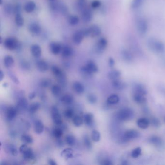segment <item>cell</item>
<instances>
[{"instance_id":"6da1fadb","label":"cell","mask_w":165,"mask_h":165,"mask_svg":"<svg viewBox=\"0 0 165 165\" xmlns=\"http://www.w3.org/2000/svg\"><path fill=\"white\" fill-rule=\"evenodd\" d=\"M147 46L151 51L158 53H161L165 51V45L160 40L151 37L147 41Z\"/></svg>"},{"instance_id":"7a4b0ae2","label":"cell","mask_w":165,"mask_h":165,"mask_svg":"<svg viewBox=\"0 0 165 165\" xmlns=\"http://www.w3.org/2000/svg\"><path fill=\"white\" fill-rule=\"evenodd\" d=\"M81 71L83 75L89 77L98 71V67L95 61L89 60L87 61L86 64L81 68Z\"/></svg>"},{"instance_id":"3957f363","label":"cell","mask_w":165,"mask_h":165,"mask_svg":"<svg viewBox=\"0 0 165 165\" xmlns=\"http://www.w3.org/2000/svg\"><path fill=\"white\" fill-rule=\"evenodd\" d=\"M134 116V112L132 109L129 108H124L118 111L117 117L121 121H127L130 120Z\"/></svg>"},{"instance_id":"277c9868","label":"cell","mask_w":165,"mask_h":165,"mask_svg":"<svg viewBox=\"0 0 165 165\" xmlns=\"http://www.w3.org/2000/svg\"><path fill=\"white\" fill-rule=\"evenodd\" d=\"M136 29L138 34L143 36L147 33L148 24L147 21L143 18H139L136 21Z\"/></svg>"},{"instance_id":"5b68a950","label":"cell","mask_w":165,"mask_h":165,"mask_svg":"<svg viewBox=\"0 0 165 165\" xmlns=\"http://www.w3.org/2000/svg\"><path fill=\"white\" fill-rule=\"evenodd\" d=\"M19 152L22 155L23 158L26 160H33L35 158V155L32 149L24 144L19 148Z\"/></svg>"},{"instance_id":"8992f818","label":"cell","mask_w":165,"mask_h":165,"mask_svg":"<svg viewBox=\"0 0 165 165\" xmlns=\"http://www.w3.org/2000/svg\"><path fill=\"white\" fill-rule=\"evenodd\" d=\"M4 46L10 50H15L19 47V43L17 39L14 37H8L4 42Z\"/></svg>"},{"instance_id":"52a82bcc","label":"cell","mask_w":165,"mask_h":165,"mask_svg":"<svg viewBox=\"0 0 165 165\" xmlns=\"http://www.w3.org/2000/svg\"><path fill=\"white\" fill-rule=\"evenodd\" d=\"M51 117L53 123L56 126H61L63 124V119L61 118L59 110L57 107L53 106L51 110Z\"/></svg>"},{"instance_id":"ba28073f","label":"cell","mask_w":165,"mask_h":165,"mask_svg":"<svg viewBox=\"0 0 165 165\" xmlns=\"http://www.w3.org/2000/svg\"><path fill=\"white\" fill-rule=\"evenodd\" d=\"M140 136V133L136 130L131 129L128 130L124 132L122 137V141L123 142H127L128 141L135 140Z\"/></svg>"},{"instance_id":"9c48e42d","label":"cell","mask_w":165,"mask_h":165,"mask_svg":"<svg viewBox=\"0 0 165 165\" xmlns=\"http://www.w3.org/2000/svg\"><path fill=\"white\" fill-rule=\"evenodd\" d=\"M51 69L53 74L59 80V81L61 84L64 83L65 80V75L61 68L56 65H53Z\"/></svg>"},{"instance_id":"30bf717a","label":"cell","mask_w":165,"mask_h":165,"mask_svg":"<svg viewBox=\"0 0 165 165\" xmlns=\"http://www.w3.org/2000/svg\"><path fill=\"white\" fill-rule=\"evenodd\" d=\"M85 36L84 30H81L75 33L72 36V41L75 45L81 44Z\"/></svg>"},{"instance_id":"8fae6325","label":"cell","mask_w":165,"mask_h":165,"mask_svg":"<svg viewBox=\"0 0 165 165\" xmlns=\"http://www.w3.org/2000/svg\"><path fill=\"white\" fill-rule=\"evenodd\" d=\"M108 42L106 38L102 37L98 40L96 43L95 49L98 53H102L108 46Z\"/></svg>"},{"instance_id":"7c38bea8","label":"cell","mask_w":165,"mask_h":165,"mask_svg":"<svg viewBox=\"0 0 165 165\" xmlns=\"http://www.w3.org/2000/svg\"><path fill=\"white\" fill-rule=\"evenodd\" d=\"M122 59L127 63H131L133 61V55L132 53L127 49H123L121 51Z\"/></svg>"},{"instance_id":"4fadbf2b","label":"cell","mask_w":165,"mask_h":165,"mask_svg":"<svg viewBox=\"0 0 165 165\" xmlns=\"http://www.w3.org/2000/svg\"><path fill=\"white\" fill-rule=\"evenodd\" d=\"M49 47L51 53L54 55H58L61 53L62 46L59 43L53 41L50 43Z\"/></svg>"},{"instance_id":"5bb4252c","label":"cell","mask_w":165,"mask_h":165,"mask_svg":"<svg viewBox=\"0 0 165 165\" xmlns=\"http://www.w3.org/2000/svg\"><path fill=\"white\" fill-rule=\"evenodd\" d=\"M149 142L155 147L161 148L163 146V141L162 138L158 136H153L149 138Z\"/></svg>"},{"instance_id":"9a60e30c","label":"cell","mask_w":165,"mask_h":165,"mask_svg":"<svg viewBox=\"0 0 165 165\" xmlns=\"http://www.w3.org/2000/svg\"><path fill=\"white\" fill-rule=\"evenodd\" d=\"M29 30L30 32L33 35L37 36L40 34L42 31L41 27L38 23H31L29 26Z\"/></svg>"},{"instance_id":"2e32d148","label":"cell","mask_w":165,"mask_h":165,"mask_svg":"<svg viewBox=\"0 0 165 165\" xmlns=\"http://www.w3.org/2000/svg\"><path fill=\"white\" fill-rule=\"evenodd\" d=\"M93 15L92 12L88 9H84L81 14V18L82 21L84 22L88 23L91 21L92 19Z\"/></svg>"},{"instance_id":"e0dca14e","label":"cell","mask_w":165,"mask_h":165,"mask_svg":"<svg viewBox=\"0 0 165 165\" xmlns=\"http://www.w3.org/2000/svg\"><path fill=\"white\" fill-rule=\"evenodd\" d=\"M90 36L92 37H96L99 36L101 33V29L97 25H93L89 28Z\"/></svg>"},{"instance_id":"ac0fdd59","label":"cell","mask_w":165,"mask_h":165,"mask_svg":"<svg viewBox=\"0 0 165 165\" xmlns=\"http://www.w3.org/2000/svg\"><path fill=\"white\" fill-rule=\"evenodd\" d=\"M17 110L16 108L10 107L7 109L6 110V117L8 120L11 121L15 118L17 115Z\"/></svg>"},{"instance_id":"d6986e66","label":"cell","mask_w":165,"mask_h":165,"mask_svg":"<svg viewBox=\"0 0 165 165\" xmlns=\"http://www.w3.org/2000/svg\"><path fill=\"white\" fill-rule=\"evenodd\" d=\"M83 121L88 127H92L95 123L94 115L92 113H87L83 116Z\"/></svg>"},{"instance_id":"ffe728a7","label":"cell","mask_w":165,"mask_h":165,"mask_svg":"<svg viewBox=\"0 0 165 165\" xmlns=\"http://www.w3.org/2000/svg\"><path fill=\"white\" fill-rule=\"evenodd\" d=\"M61 56L63 57L68 58L71 56L73 54V50L68 45H65L62 46L61 51Z\"/></svg>"},{"instance_id":"44dd1931","label":"cell","mask_w":165,"mask_h":165,"mask_svg":"<svg viewBox=\"0 0 165 165\" xmlns=\"http://www.w3.org/2000/svg\"><path fill=\"white\" fill-rule=\"evenodd\" d=\"M112 85L116 90H123L126 88V83L119 78L112 81Z\"/></svg>"},{"instance_id":"7402d4cb","label":"cell","mask_w":165,"mask_h":165,"mask_svg":"<svg viewBox=\"0 0 165 165\" xmlns=\"http://www.w3.org/2000/svg\"><path fill=\"white\" fill-rule=\"evenodd\" d=\"M31 51L33 56L36 58H38L42 54V50L39 45L33 44L31 47Z\"/></svg>"},{"instance_id":"603a6c76","label":"cell","mask_w":165,"mask_h":165,"mask_svg":"<svg viewBox=\"0 0 165 165\" xmlns=\"http://www.w3.org/2000/svg\"><path fill=\"white\" fill-rule=\"evenodd\" d=\"M137 126L142 129H146L150 125V120L146 118H141L137 122Z\"/></svg>"},{"instance_id":"cb8c5ba5","label":"cell","mask_w":165,"mask_h":165,"mask_svg":"<svg viewBox=\"0 0 165 165\" xmlns=\"http://www.w3.org/2000/svg\"><path fill=\"white\" fill-rule=\"evenodd\" d=\"M133 100L138 104H144L146 102L145 95L140 93L134 92L133 95Z\"/></svg>"},{"instance_id":"d4e9b609","label":"cell","mask_w":165,"mask_h":165,"mask_svg":"<svg viewBox=\"0 0 165 165\" xmlns=\"http://www.w3.org/2000/svg\"><path fill=\"white\" fill-rule=\"evenodd\" d=\"M73 88L75 93L78 95L82 94L84 92V86L79 81H75L73 83Z\"/></svg>"},{"instance_id":"484cf974","label":"cell","mask_w":165,"mask_h":165,"mask_svg":"<svg viewBox=\"0 0 165 165\" xmlns=\"http://www.w3.org/2000/svg\"><path fill=\"white\" fill-rule=\"evenodd\" d=\"M36 67L40 72H45L49 69V65L46 61L44 60H39L36 63Z\"/></svg>"},{"instance_id":"4316f807","label":"cell","mask_w":165,"mask_h":165,"mask_svg":"<svg viewBox=\"0 0 165 165\" xmlns=\"http://www.w3.org/2000/svg\"><path fill=\"white\" fill-rule=\"evenodd\" d=\"M34 130L37 134H40L43 132L44 130V126L42 122L40 120L36 121L34 125Z\"/></svg>"},{"instance_id":"83f0119b","label":"cell","mask_w":165,"mask_h":165,"mask_svg":"<svg viewBox=\"0 0 165 165\" xmlns=\"http://www.w3.org/2000/svg\"><path fill=\"white\" fill-rule=\"evenodd\" d=\"M61 157L66 159H68L71 158H73V151L72 149L70 148H67L63 150L61 152Z\"/></svg>"},{"instance_id":"f1b7e54d","label":"cell","mask_w":165,"mask_h":165,"mask_svg":"<svg viewBox=\"0 0 165 165\" xmlns=\"http://www.w3.org/2000/svg\"><path fill=\"white\" fill-rule=\"evenodd\" d=\"M17 106L19 109L25 110L28 107V102L24 97H21L18 99Z\"/></svg>"},{"instance_id":"f546056e","label":"cell","mask_w":165,"mask_h":165,"mask_svg":"<svg viewBox=\"0 0 165 165\" xmlns=\"http://www.w3.org/2000/svg\"><path fill=\"white\" fill-rule=\"evenodd\" d=\"M133 90H134V92L140 93L144 95H147V90L142 85L140 84L135 85L133 88Z\"/></svg>"},{"instance_id":"4dcf8cb0","label":"cell","mask_w":165,"mask_h":165,"mask_svg":"<svg viewBox=\"0 0 165 165\" xmlns=\"http://www.w3.org/2000/svg\"><path fill=\"white\" fill-rule=\"evenodd\" d=\"M36 8V4L33 1H28L24 6V10L27 13H32Z\"/></svg>"},{"instance_id":"1f68e13d","label":"cell","mask_w":165,"mask_h":165,"mask_svg":"<svg viewBox=\"0 0 165 165\" xmlns=\"http://www.w3.org/2000/svg\"><path fill=\"white\" fill-rule=\"evenodd\" d=\"M121 75L120 71L117 70H113L110 71L108 74V77L111 81H114L115 79H119Z\"/></svg>"},{"instance_id":"d6a6232c","label":"cell","mask_w":165,"mask_h":165,"mask_svg":"<svg viewBox=\"0 0 165 165\" xmlns=\"http://www.w3.org/2000/svg\"><path fill=\"white\" fill-rule=\"evenodd\" d=\"M120 101V98L118 95L113 94L109 96L107 99V103L109 105H114L118 104Z\"/></svg>"},{"instance_id":"836d02e7","label":"cell","mask_w":165,"mask_h":165,"mask_svg":"<svg viewBox=\"0 0 165 165\" xmlns=\"http://www.w3.org/2000/svg\"><path fill=\"white\" fill-rule=\"evenodd\" d=\"M4 64L7 68H10L14 63V60L10 55H7L4 58Z\"/></svg>"},{"instance_id":"e575fe53","label":"cell","mask_w":165,"mask_h":165,"mask_svg":"<svg viewBox=\"0 0 165 165\" xmlns=\"http://www.w3.org/2000/svg\"><path fill=\"white\" fill-rule=\"evenodd\" d=\"M15 21L16 25L18 27H21L24 25V20L21 15V13L16 14L15 17Z\"/></svg>"},{"instance_id":"d590c367","label":"cell","mask_w":165,"mask_h":165,"mask_svg":"<svg viewBox=\"0 0 165 165\" xmlns=\"http://www.w3.org/2000/svg\"><path fill=\"white\" fill-rule=\"evenodd\" d=\"M65 141L68 146H74L75 144V138L72 134H68L65 137Z\"/></svg>"},{"instance_id":"8d00e7d4","label":"cell","mask_w":165,"mask_h":165,"mask_svg":"<svg viewBox=\"0 0 165 165\" xmlns=\"http://www.w3.org/2000/svg\"><path fill=\"white\" fill-rule=\"evenodd\" d=\"M83 122V118L79 115H75L73 118V124L76 127H79L82 126Z\"/></svg>"},{"instance_id":"74e56055","label":"cell","mask_w":165,"mask_h":165,"mask_svg":"<svg viewBox=\"0 0 165 165\" xmlns=\"http://www.w3.org/2000/svg\"><path fill=\"white\" fill-rule=\"evenodd\" d=\"M69 25L72 26L78 24L79 22V18L76 15L71 16L68 19Z\"/></svg>"},{"instance_id":"f35d334b","label":"cell","mask_w":165,"mask_h":165,"mask_svg":"<svg viewBox=\"0 0 165 165\" xmlns=\"http://www.w3.org/2000/svg\"><path fill=\"white\" fill-rule=\"evenodd\" d=\"M61 101L63 103L67 104V105H69L72 103L74 100V98L72 97V95H65L63 97H61Z\"/></svg>"},{"instance_id":"ab89813d","label":"cell","mask_w":165,"mask_h":165,"mask_svg":"<svg viewBox=\"0 0 165 165\" xmlns=\"http://www.w3.org/2000/svg\"><path fill=\"white\" fill-rule=\"evenodd\" d=\"M40 107V104L39 103H33L32 104L30 105L29 110L30 112L32 114H33L38 110Z\"/></svg>"},{"instance_id":"60d3db41","label":"cell","mask_w":165,"mask_h":165,"mask_svg":"<svg viewBox=\"0 0 165 165\" xmlns=\"http://www.w3.org/2000/svg\"><path fill=\"white\" fill-rule=\"evenodd\" d=\"M51 90L52 93L55 96H59L61 94V88L58 85H54L53 86H52Z\"/></svg>"},{"instance_id":"b9f144b4","label":"cell","mask_w":165,"mask_h":165,"mask_svg":"<svg viewBox=\"0 0 165 165\" xmlns=\"http://www.w3.org/2000/svg\"><path fill=\"white\" fill-rule=\"evenodd\" d=\"M7 149H8V152H10L13 156H16L18 155V151L17 148L13 144H8V147Z\"/></svg>"},{"instance_id":"7bdbcfd3","label":"cell","mask_w":165,"mask_h":165,"mask_svg":"<svg viewBox=\"0 0 165 165\" xmlns=\"http://www.w3.org/2000/svg\"><path fill=\"white\" fill-rule=\"evenodd\" d=\"M145 0H133L131 3V7L133 9L140 8L144 4Z\"/></svg>"},{"instance_id":"ee69618b","label":"cell","mask_w":165,"mask_h":165,"mask_svg":"<svg viewBox=\"0 0 165 165\" xmlns=\"http://www.w3.org/2000/svg\"><path fill=\"white\" fill-rule=\"evenodd\" d=\"M22 142L25 144H31L33 142V140L32 137L29 135H23L21 138Z\"/></svg>"},{"instance_id":"f6af8a7d","label":"cell","mask_w":165,"mask_h":165,"mask_svg":"<svg viewBox=\"0 0 165 165\" xmlns=\"http://www.w3.org/2000/svg\"><path fill=\"white\" fill-rule=\"evenodd\" d=\"M53 134L55 138H61L63 135V129L60 127H57L53 130Z\"/></svg>"},{"instance_id":"bcb514c9","label":"cell","mask_w":165,"mask_h":165,"mask_svg":"<svg viewBox=\"0 0 165 165\" xmlns=\"http://www.w3.org/2000/svg\"><path fill=\"white\" fill-rule=\"evenodd\" d=\"M91 138L95 142H98L100 140V134L96 130H93L91 134Z\"/></svg>"},{"instance_id":"7dc6e473","label":"cell","mask_w":165,"mask_h":165,"mask_svg":"<svg viewBox=\"0 0 165 165\" xmlns=\"http://www.w3.org/2000/svg\"><path fill=\"white\" fill-rule=\"evenodd\" d=\"M83 142L85 146L86 147V148L88 149H91L92 148V144L91 142L89 137L87 135H85L83 137Z\"/></svg>"},{"instance_id":"c3c4849f","label":"cell","mask_w":165,"mask_h":165,"mask_svg":"<svg viewBox=\"0 0 165 165\" xmlns=\"http://www.w3.org/2000/svg\"><path fill=\"white\" fill-rule=\"evenodd\" d=\"M141 147H137L134 149L131 152V156L134 158H136L141 155Z\"/></svg>"},{"instance_id":"681fc988","label":"cell","mask_w":165,"mask_h":165,"mask_svg":"<svg viewBox=\"0 0 165 165\" xmlns=\"http://www.w3.org/2000/svg\"><path fill=\"white\" fill-rule=\"evenodd\" d=\"M87 100L91 104H95L97 102V98L95 95L90 93L87 96Z\"/></svg>"},{"instance_id":"f907efd6","label":"cell","mask_w":165,"mask_h":165,"mask_svg":"<svg viewBox=\"0 0 165 165\" xmlns=\"http://www.w3.org/2000/svg\"><path fill=\"white\" fill-rule=\"evenodd\" d=\"M64 116L68 119L73 118L74 116V111L72 109H67L64 111Z\"/></svg>"},{"instance_id":"816d5d0a","label":"cell","mask_w":165,"mask_h":165,"mask_svg":"<svg viewBox=\"0 0 165 165\" xmlns=\"http://www.w3.org/2000/svg\"><path fill=\"white\" fill-rule=\"evenodd\" d=\"M150 120V124H152V126L155 127V128H158L160 127L161 124H160V121L159 120L158 118L155 117H152L151 118Z\"/></svg>"},{"instance_id":"f5cc1de1","label":"cell","mask_w":165,"mask_h":165,"mask_svg":"<svg viewBox=\"0 0 165 165\" xmlns=\"http://www.w3.org/2000/svg\"><path fill=\"white\" fill-rule=\"evenodd\" d=\"M51 84V81L50 79L48 78H45L41 81L40 82V86L43 88H47L50 86Z\"/></svg>"},{"instance_id":"db71d44e","label":"cell","mask_w":165,"mask_h":165,"mask_svg":"<svg viewBox=\"0 0 165 165\" xmlns=\"http://www.w3.org/2000/svg\"><path fill=\"white\" fill-rule=\"evenodd\" d=\"M8 75H9V77L10 78L11 80L14 83H15L16 84H19V83H20L19 79H18V78L16 77V75L13 72H9Z\"/></svg>"},{"instance_id":"11a10c76","label":"cell","mask_w":165,"mask_h":165,"mask_svg":"<svg viewBox=\"0 0 165 165\" xmlns=\"http://www.w3.org/2000/svg\"><path fill=\"white\" fill-rule=\"evenodd\" d=\"M101 1L99 0H94L92 2L91 7L93 9H96L101 6Z\"/></svg>"},{"instance_id":"9f6ffc18","label":"cell","mask_w":165,"mask_h":165,"mask_svg":"<svg viewBox=\"0 0 165 165\" xmlns=\"http://www.w3.org/2000/svg\"><path fill=\"white\" fill-rule=\"evenodd\" d=\"M101 164L104 165H113V163L109 159H105L101 161Z\"/></svg>"},{"instance_id":"6f0895ef","label":"cell","mask_w":165,"mask_h":165,"mask_svg":"<svg viewBox=\"0 0 165 165\" xmlns=\"http://www.w3.org/2000/svg\"><path fill=\"white\" fill-rule=\"evenodd\" d=\"M108 64H109V67H113L115 64V61H114V59H113L112 58H110L109 61H108Z\"/></svg>"},{"instance_id":"680465c9","label":"cell","mask_w":165,"mask_h":165,"mask_svg":"<svg viewBox=\"0 0 165 165\" xmlns=\"http://www.w3.org/2000/svg\"><path fill=\"white\" fill-rule=\"evenodd\" d=\"M57 146L59 148H61L64 146V142L61 139V138H57V141H56Z\"/></svg>"},{"instance_id":"91938a15","label":"cell","mask_w":165,"mask_h":165,"mask_svg":"<svg viewBox=\"0 0 165 165\" xmlns=\"http://www.w3.org/2000/svg\"><path fill=\"white\" fill-rule=\"evenodd\" d=\"M21 65L23 68L26 69H28L30 67L29 64L28 62H26V61H23V63H22Z\"/></svg>"},{"instance_id":"94428289","label":"cell","mask_w":165,"mask_h":165,"mask_svg":"<svg viewBox=\"0 0 165 165\" xmlns=\"http://www.w3.org/2000/svg\"><path fill=\"white\" fill-rule=\"evenodd\" d=\"M48 163H49V165H57L56 162L55 161V160H53V159H49V160H48Z\"/></svg>"},{"instance_id":"6125c7cd","label":"cell","mask_w":165,"mask_h":165,"mask_svg":"<svg viewBox=\"0 0 165 165\" xmlns=\"http://www.w3.org/2000/svg\"><path fill=\"white\" fill-rule=\"evenodd\" d=\"M36 96V93L35 92H32V93H30L28 97L29 99L32 100V99L35 98Z\"/></svg>"},{"instance_id":"be15d7a7","label":"cell","mask_w":165,"mask_h":165,"mask_svg":"<svg viewBox=\"0 0 165 165\" xmlns=\"http://www.w3.org/2000/svg\"><path fill=\"white\" fill-rule=\"evenodd\" d=\"M4 78V74L3 73V71H0V81H1L3 80Z\"/></svg>"},{"instance_id":"e7e4bbea","label":"cell","mask_w":165,"mask_h":165,"mask_svg":"<svg viewBox=\"0 0 165 165\" xmlns=\"http://www.w3.org/2000/svg\"><path fill=\"white\" fill-rule=\"evenodd\" d=\"M50 1H54V0H50Z\"/></svg>"},{"instance_id":"03108f58","label":"cell","mask_w":165,"mask_h":165,"mask_svg":"<svg viewBox=\"0 0 165 165\" xmlns=\"http://www.w3.org/2000/svg\"><path fill=\"white\" fill-rule=\"evenodd\" d=\"M81 1H82V0H81Z\"/></svg>"},{"instance_id":"003e7915","label":"cell","mask_w":165,"mask_h":165,"mask_svg":"<svg viewBox=\"0 0 165 165\" xmlns=\"http://www.w3.org/2000/svg\"></svg>"}]
</instances>
